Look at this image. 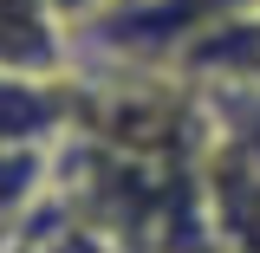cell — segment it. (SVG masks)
I'll return each mask as SVG.
<instances>
[{
	"label": "cell",
	"instance_id": "obj_1",
	"mask_svg": "<svg viewBox=\"0 0 260 253\" xmlns=\"http://www.w3.org/2000/svg\"><path fill=\"white\" fill-rule=\"evenodd\" d=\"M85 117L78 71L46 78V71H7L0 65V143H52L65 150Z\"/></svg>",
	"mask_w": 260,
	"mask_h": 253
},
{
	"label": "cell",
	"instance_id": "obj_2",
	"mask_svg": "<svg viewBox=\"0 0 260 253\" xmlns=\"http://www.w3.org/2000/svg\"><path fill=\"white\" fill-rule=\"evenodd\" d=\"M202 201L215 253H260V162L202 143Z\"/></svg>",
	"mask_w": 260,
	"mask_h": 253
},
{
	"label": "cell",
	"instance_id": "obj_3",
	"mask_svg": "<svg viewBox=\"0 0 260 253\" xmlns=\"http://www.w3.org/2000/svg\"><path fill=\"white\" fill-rule=\"evenodd\" d=\"M0 65L7 71H78V32L52 0H0Z\"/></svg>",
	"mask_w": 260,
	"mask_h": 253
},
{
	"label": "cell",
	"instance_id": "obj_4",
	"mask_svg": "<svg viewBox=\"0 0 260 253\" xmlns=\"http://www.w3.org/2000/svg\"><path fill=\"white\" fill-rule=\"evenodd\" d=\"M59 182H65V150H52V143H0V234H20L59 195Z\"/></svg>",
	"mask_w": 260,
	"mask_h": 253
},
{
	"label": "cell",
	"instance_id": "obj_5",
	"mask_svg": "<svg viewBox=\"0 0 260 253\" xmlns=\"http://www.w3.org/2000/svg\"><path fill=\"white\" fill-rule=\"evenodd\" d=\"M65 13V26L72 32H91V26H104L111 13H124V7H137V0H52Z\"/></svg>",
	"mask_w": 260,
	"mask_h": 253
}]
</instances>
